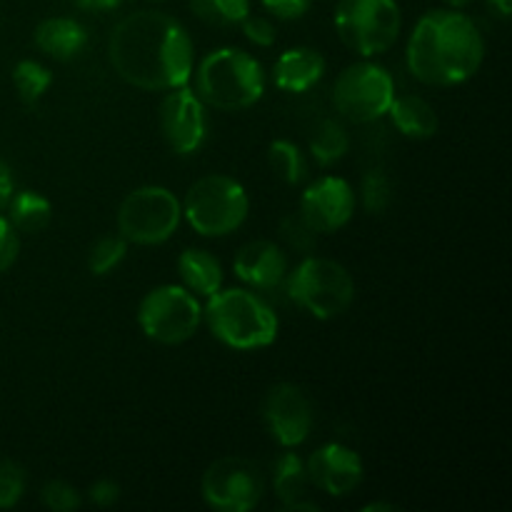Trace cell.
Here are the masks:
<instances>
[{
  "label": "cell",
  "mask_w": 512,
  "mask_h": 512,
  "mask_svg": "<svg viewBox=\"0 0 512 512\" xmlns=\"http://www.w3.org/2000/svg\"><path fill=\"white\" fill-rule=\"evenodd\" d=\"M153 3H163V0H153Z\"/></svg>",
  "instance_id": "41"
},
{
  "label": "cell",
  "mask_w": 512,
  "mask_h": 512,
  "mask_svg": "<svg viewBox=\"0 0 512 512\" xmlns=\"http://www.w3.org/2000/svg\"><path fill=\"white\" fill-rule=\"evenodd\" d=\"M40 503L53 512H70L83 505V498H80L78 488H73L65 480H50L40 490Z\"/></svg>",
  "instance_id": "29"
},
{
  "label": "cell",
  "mask_w": 512,
  "mask_h": 512,
  "mask_svg": "<svg viewBox=\"0 0 512 512\" xmlns=\"http://www.w3.org/2000/svg\"><path fill=\"white\" fill-rule=\"evenodd\" d=\"M233 270L255 290H273L288 278V255L273 240H250L235 253Z\"/></svg>",
  "instance_id": "16"
},
{
  "label": "cell",
  "mask_w": 512,
  "mask_h": 512,
  "mask_svg": "<svg viewBox=\"0 0 512 512\" xmlns=\"http://www.w3.org/2000/svg\"><path fill=\"white\" fill-rule=\"evenodd\" d=\"M178 275L183 280V288L203 298H210L223 288V265L203 248H188L180 253Z\"/></svg>",
  "instance_id": "20"
},
{
  "label": "cell",
  "mask_w": 512,
  "mask_h": 512,
  "mask_svg": "<svg viewBox=\"0 0 512 512\" xmlns=\"http://www.w3.org/2000/svg\"><path fill=\"white\" fill-rule=\"evenodd\" d=\"M268 160L283 183L298 185L308 178V160L303 150L290 140H273L268 148Z\"/></svg>",
  "instance_id": "25"
},
{
  "label": "cell",
  "mask_w": 512,
  "mask_h": 512,
  "mask_svg": "<svg viewBox=\"0 0 512 512\" xmlns=\"http://www.w3.org/2000/svg\"><path fill=\"white\" fill-rule=\"evenodd\" d=\"M363 510H365V512H373V510H393V505H390V503H370V505H365Z\"/></svg>",
  "instance_id": "39"
},
{
  "label": "cell",
  "mask_w": 512,
  "mask_h": 512,
  "mask_svg": "<svg viewBox=\"0 0 512 512\" xmlns=\"http://www.w3.org/2000/svg\"><path fill=\"white\" fill-rule=\"evenodd\" d=\"M388 115L393 118V125L413 140H428L438 133V113L433 105L420 95H395L393 105H390Z\"/></svg>",
  "instance_id": "21"
},
{
  "label": "cell",
  "mask_w": 512,
  "mask_h": 512,
  "mask_svg": "<svg viewBox=\"0 0 512 512\" xmlns=\"http://www.w3.org/2000/svg\"><path fill=\"white\" fill-rule=\"evenodd\" d=\"M360 193H363L365 210L373 215L385 213L390 203H393V183H390V178L383 170H368L363 185H360Z\"/></svg>",
  "instance_id": "28"
},
{
  "label": "cell",
  "mask_w": 512,
  "mask_h": 512,
  "mask_svg": "<svg viewBox=\"0 0 512 512\" xmlns=\"http://www.w3.org/2000/svg\"><path fill=\"white\" fill-rule=\"evenodd\" d=\"M403 28L395 0H338L335 30L353 53L363 58L388 53Z\"/></svg>",
  "instance_id": "7"
},
{
  "label": "cell",
  "mask_w": 512,
  "mask_h": 512,
  "mask_svg": "<svg viewBox=\"0 0 512 512\" xmlns=\"http://www.w3.org/2000/svg\"><path fill=\"white\" fill-rule=\"evenodd\" d=\"M485 58L478 23L458 8L430 10L408 40V70L433 88H450L473 78Z\"/></svg>",
  "instance_id": "2"
},
{
  "label": "cell",
  "mask_w": 512,
  "mask_h": 512,
  "mask_svg": "<svg viewBox=\"0 0 512 512\" xmlns=\"http://www.w3.org/2000/svg\"><path fill=\"white\" fill-rule=\"evenodd\" d=\"M395 100V80L383 65L360 60L335 78L333 105L348 123L365 125L385 118Z\"/></svg>",
  "instance_id": "8"
},
{
  "label": "cell",
  "mask_w": 512,
  "mask_h": 512,
  "mask_svg": "<svg viewBox=\"0 0 512 512\" xmlns=\"http://www.w3.org/2000/svg\"><path fill=\"white\" fill-rule=\"evenodd\" d=\"M215 338L233 350L268 348L278 338V315L253 290L220 288L203 310Z\"/></svg>",
  "instance_id": "4"
},
{
  "label": "cell",
  "mask_w": 512,
  "mask_h": 512,
  "mask_svg": "<svg viewBox=\"0 0 512 512\" xmlns=\"http://www.w3.org/2000/svg\"><path fill=\"white\" fill-rule=\"evenodd\" d=\"M445 3H448L450 8H465V5H470L473 0H445Z\"/></svg>",
  "instance_id": "40"
},
{
  "label": "cell",
  "mask_w": 512,
  "mask_h": 512,
  "mask_svg": "<svg viewBox=\"0 0 512 512\" xmlns=\"http://www.w3.org/2000/svg\"><path fill=\"white\" fill-rule=\"evenodd\" d=\"M195 93L205 108L238 113L253 108L265 93V70L240 48H218L205 55L195 73Z\"/></svg>",
  "instance_id": "3"
},
{
  "label": "cell",
  "mask_w": 512,
  "mask_h": 512,
  "mask_svg": "<svg viewBox=\"0 0 512 512\" xmlns=\"http://www.w3.org/2000/svg\"><path fill=\"white\" fill-rule=\"evenodd\" d=\"M263 420L270 438L293 450L303 445L313 430V405L298 385L278 383L265 395Z\"/></svg>",
  "instance_id": "13"
},
{
  "label": "cell",
  "mask_w": 512,
  "mask_h": 512,
  "mask_svg": "<svg viewBox=\"0 0 512 512\" xmlns=\"http://www.w3.org/2000/svg\"><path fill=\"white\" fill-rule=\"evenodd\" d=\"M140 330L160 345H180L198 333L203 305L183 285H158L138 308Z\"/></svg>",
  "instance_id": "10"
},
{
  "label": "cell",
  "mask_w": 512,
  "mask_h": 512,
  "mask_svg": "<svg viewBox=\"0 0 512 512\" xmlns=\"http://www.w3.org/2000/svg\"><path fill=\"white\" fill-rule=\"evenodd\" d=\"M260 3H263V8L268 10L273 18L298 20L308 13L313 0H260Z\"/></svg>",
  "instance_id": "34"
},
{
  "label": "cell",
  "mask_w": 512,
  "mask_h": 512,
  "mask_svg": "<svg viewBox=\"0 0 512 512\" xmlns=\"http://www.w3.org/2000/svg\"><path fill=\"white\" fill-rule=\"evenodd\" d=\"M355 213V193L348 180L325 175L313 180L300 198V218L318 235L338 233Z\"/></svg>",
  "instance_id": "14"
},
{
  "label": "cell",
  "mask_w": 512,
  "mask_h": 512,
  "mask_svg": "<svg viewBox=\"0 0 512 512\" xmlns=\"http://www.w3.org/2000/svg\"><path fill=\"white\" fill-rule=\"evenodd\" d=\"M243 35L258 48H270L275 43V25L263 15H248L243 20Z\"/></svg>",
  "instance_id": "33"
},
{
  "label": "cell",
  "mask_w": 512,
  "mask_h": 512,
  "mask_svg": "<svg viewBox=\"0 0 512 512\" xmlns=\"http://www.w3.org/2000/svg\"><path fill=\"white\" fill-rule=\"evenodd\" d=\"M273 490L285 510H318V503L310 498L308 470L295 453H283L275 460Z\"/></svg>",
  "instance_id": "18"
},
{
  "label": "cell",
  "mask_w": 512,
  "mask_h": 512,
  "mask_svg": "<svg viewBox=\"0 0 512 512\" xmlns=\"http://www.w3.org/2000/svg\"><path fill=\"white\" fill-rule=\"evenodd\" d=\"M88 498L98 508H110V505H115L120 500V485L113 483V480H98V483L90 485Z\"/></svg>",
  "instance_id": "35"
},
{
  "label": "cell",
  "mask_w": 512,
  "mask_h": 512,
  "mask_svg": "<svg viewBox=\"0 0 512 512\" xmlns=\"http://www.w3.org/2000/svg\"><path fill=\"white\" fill-rule=\"evenodd\" d=\"M15 193V180H13V170H10V165L5 163L3 158H0V213H3L5 208H8L10 198H13Z\"/></svg>",
  "instance_id": "36"
},
{
  "label": "cell",
  "mask_w": 512,
  "mask_h": 512,
  "mask_svg": "<svg viewBox=\"0 0 512 512\" xmlns=\"http://www.w3.org/2000/svg\"><path fill=\"white\" fill-rule=\"evenodd\" d=\"M310 485L333 498H345L363 483V460L353 448L343 443L320 445L305 463Z\"/></svg>",
  "instance_id": "15"
},
{
  "label": "cell",
  "mask_w": 512,
  "mask_h": 512,
  "mask_svg": "<svg viewBox=\"0 0 512 512\" xmlns=\"http://www.w3.org/2000/svg\"><path fill=\"white\" fill-rule=\"evenodd\" d=\"M70 3H75L83 10H113L118 8L123 0H70Z\"/></svg>",
  "instance_id": "37"
},
{
  "label": "cell",
  "mask_w": 512,
  "mask_h": 512,
  "mask_svg": "<svg viewBox=\"0 0 512 512\" xmlns=\"http://www.w3.org/2000/svg\"><path fill=\"white\" fill-rule=\"evenodd\" d=\"M183 218L205 238H225L248 220L250 200L243 185L230 175H203L185 193Z\"/></svg>",
  "instance_id": "5"
},
{
  "label": "cell",
  "mask_w": 512,
  "mask_h": 512,
  "mask_svg": "<svg viewBox=\"0 0 512 512\" xmlns=\"http://www.w3.org/2000/svg\"><path fill=\"white\" fill-rule=\"evenodd\" d=\"M8 215L5 218L10 220L18 233H40L50 225V218H53V205L45 195L35 193V190H18L13 193L8 203Z\"/></svg>",
  "instance_id": "22"
},
{
  "label": "cell",
  "mask_w": 512,
  "mask_h": 512,
  "mask_svg": "<svg viewBox=\"0 0 512 512\" xmlns=\"http://www.w3.org/2000/svg\"><path fill=\"white\" fill-rule=\"evenodd\" d=\"M128 253V240L123 235H105L95 240L88 253V270L93 275H108L110 270L118 268Z\"/></svg>",
  "instance_id": "27"
},
{
  "label": "cell",
  "mask_w": 512,
  "mask_h": 512,
  "mask_svg": "<svg viewBox=\"0 0 512 512\" xmlns=\"http://www.w3.org/2000/svg\"><path fill=\"white\" fill-rule=\"evenodd\" d=\"M160 130L170 148L178 155H193L208 138V113L205 103L188 85L165 90L160 103Z\"/></svg>",
  "instance_id": "12"
},
{
  "label": "cell",
  "mask_w": 512,
  "mask_h": 512,
  "mask_svg": "<svg viewBox=\"0 0 512 512\" xmlns=\"http://www.w3.org/2000/svg\"><path fill=\"white\" fill-rule=\"evenodd\" d=\"M325 75V58L315 48H290L275 60L273 78L275 85L285 93H305L315 88Z\"/></svg>",
  "instance_id": "17"
},
{
  "label": "cell",
  "mask_w": 512,
  "mask_h": 512,
  "mask_svg": "<svg viewBox=\"0 0 512 512\" xmlns=\"http://www.w3.org/2000/svg\"><path fill=\"white\" fill-rule=\"evenodd\" d=\"M20 253V233L10 225L5 215H0V273L10 268L18 260Z\"/></svg>",
  "instance_id": "32"
},
{
  "label": "cell",
  "mask_w": 512,
  "mask_h": 512,
  "mask_svg": "<svg viewBox=\"0 0 512 512\" xmlns=\"http://www.w3.org/2000/svg\"><path fill=\"white\" fill-rule=\"evenodd\" d=\"M190 8L213 28H233L250 15V0H190Z\"/></svg>",
  "instance_id": "24"
},
{
  "label": "cell",
  "mask_w": 512,
  "mask_h": 512,
  "mask_svg": "<svg viewBox=\"0 0 512 512\" xmlns=\"http://www.w3.org/2000/svg\"><path fill=\"white\" fill-rule=\"evenodd\" d=\"M108 58L125 83L140 90H173L193 75V40L178 18L138 10L120 20L108 40Z\"/></svg>",
  "instance_id": "1"
},
{
  "label": "cell",
  "mask_w": 512,
  "mask_h": 512,
  "mask_svg": "<svg viewBox=\"0 0 512 512\" xmlns=\"http://www.w3.org/2000/svg\"><path fill=\"white\" fill-rule=\"evenodd\" d=\"M183 205L163 185H143L125 195L118 208V230L128 243L160 245L173 238Z\"/></svg>",
  "instance_id": "9"
},
{
  "label": "cell",
  "mask_w": 512,
  "mask_h": 512,
  "mask_svg": "<svg viewBox=\"0 0 512 512\" xmlns=\"http://www.w3.org/2000/svg\"><path fill=\"white\" fill-rule=\"evenodd\" d=\"M200 493L208 508L218 512H248L263 500L265 480L250 460L220 458L203 473Z\"/></svg>",
  "instance_id": "11"
},
{
  "label": "cell",
  "mask_w": 512,
  "mask_h": 512,
  "mask_svg": "<svg viewBox=\"0 0 512 512\" xmlns=\"http://www.w3.org/2000/svg\"><path fill=\"white\" fill-rule=\"evenodd\" d=\"M50 83H53V75H50V70L45 68L43 63H38V60H20L13 68L15 90H18L20 100H23L25 105H30V108L43 100Z\"/></svg>",
  "instance_id": "26"
},
{
  "label": "cell",
  "mask_w": 512,
  "mask_h": 512,
  "mask_svg": "<svg viewBox=\"0 0 512 512\" xmlns=\"http://www.w3.org/2000/svg\"><path fill=\"white\" fill-rule=\"evenodd\" d=\"M25 493V470L13 460H0V510L20 503Z\"/></svg>",
  "instance_id": "30"
},
{
  "label": "cell",
  "mask_w": 512,
  "mask_h": 512,
  "mask_svg": "<svg viewBox=\"0 0 512 512\" xmlns=\"http://www.w3.org/2000/svg\"><path fill=\"white\" fill-rule=\"evenodd\" d=\"M285 280L290 300L318 320L340 318L355 300L353 275L330 258L308 255Z\"/></svg>",
  "instance_id": "6"
},
{
  "label": "cell",
  "mask_w": 512,
  "mask_h": 512,
  "mask_svg": "<svg viewBox=\"0 0 512 512\" xmlns=\"http://www.w3.org/2000/svg\"><path fill=\"white\" fill-rule=\"evenodd\" d=\"M308 148L320 168H330V165L340 163L345 158V153L350 148V135L340 120L328 118L323 123H318V128L313 130Z\"/></svg>",
  "instance_id": "23"
},
{
  "label": "cell",
  "mask_w": 512,
  "mask_h": 512,
  "mask_svg": "<svg viewBox=\"0 0 512 512\" xmlns=\"http://www.w3.org/2000/svg\"><path fill=\"white\" fill-rule=\"evenodd\" d=\"M280 233H283L285 243H288L295 253L305 255L315 248V235L318 233H315V230L300 218V213L283 218V223H280Z\"/></svg>",
  "instance_id": "31"
},
{
  "label": "cell",
  "mask_w": 512,
  "mask_h": 512,
  "mask_svg": "<svg viewBox=\"0 0 512 512\" xmlns=\"http://www.w3.org/2000/svg\"><path fill=\"white\" fill-rule=\"evenodd\" d=\"M488 8L493 10L495 15H498V18H510V13H512V0H488Z\"/></svg>",
  "instance_id": "38"
},
{
  "label": "cell",
  "mask_w": 512,
  "mask_h": 512,
  "mask_svg": "<svg viewBox=\"0 0 512 512\" xmlns=\"http://www.w3.org/2000/svg\"><path fill=\"white\" fill-rule=\"evenodd\" d=\"M33 40L40 53L60 60V63H68L75 55L83 53L85 43H88V30L73 18H48L35 28Z\"/></svg>",
  "instance_id": "19"
}]
</instances>
